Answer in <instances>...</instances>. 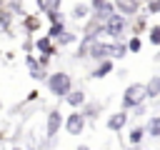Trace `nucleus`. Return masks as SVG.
<instances>
[{
    "mask_svg": "<svg viewBox=\"0 0 160 150\" xmlns=\"http://www.w3.org/2000/svg\"><path fill=\"white\" fill-rule=\"evenodd\" d=\"M148 40H150V45H160V25H150L148 28Z\"/></svg>",
    "mask_w": 160,
    "mask_h": 150,
    "instance_id": "nucleus-26",
    "label": "nucleus"
},
{
    "mask_svg": "<svg viewBox=\"0 0 160 150\" xmlns=\"http://www.w3.org/2000/svg\"><path fill=\"white\" fill-rule=\"evenodd\" d=\"M112 8H115V12H120V15H125V18H132V15H138L140 12V2L138 0H112Z\"/></svg>",
    "mask_w": 160,
    "mask_h": 150,
    "instance_id": "nucleus-10",
    "label": "nucleus"
},
{
    "mask_svg": "<svg viewBox=\"0 0 160 150\" xmlns=\"http://www.w3.org/2000/svg\"><path fill=\"white\" fill-rule=\"evenodd\" d=\"M12 20H15V18L2 8V0H0V30L10 35V32H12Z\"/></svg>",
    "mask_w": 160,
    "mask_h": 150,
    "instance_id": "nucleus-20",
    "label": "nucleus"
},
{
    "mask_svg": "<svg viewBox=\"0 0 160 150\" xmlns=\"http://www.w3.org/2000/svg\"><path fill=\"white\" fill-rule=\"evenodd\" d=\"M25 65H28V75H30L32 80H45V78H48V68H40L32 52L25 55Z\"/></svg>",
    "mask_w": 160,
    "mask_h": 150,
    "instance_id": "nucleus-12",
    "label": "nucleus"
},
{
    "mask_svg": "<svg viewBox=\"0 0 160 150\" xmlns=\"http://www.w3.org/2000/svg\"><path fill=\"white\" fill-rule=\"evenodd\" d=\"M0 60H2V50H0Z\"/></svg>",
    "mask_w": 160,
    "mask_h": 150,
    "instance_id": "nucleus-37",
    "label": "nucleus"
},
{
    "mask_svg": "<svg viewBox=\"0 0 160 150\" xmlns=\"http://www.w3.org/2000/svg\"><path fill=\"white\" fill-rule=\"evenodd\" d=\"M62 112H60V108H52L48 115H45V138L48 140H55L58 135H60V128H62Z\"/></svg>",
    "mask_w": 160,
    "mask_h": 150,
    "instance_id": "nucleus-5",
    "label": "nucleus"
},
{
    "mask_svg": "<svg viewBox=\"0 0 160 150\" xmlns=\"http://www.w3.org/2000/svg\"><path fill=\"white\" fill-rule=\"evenodd\" d=\"M145 98L148 100H158L160 98V75H152L145 82Z\"/></svg>",
    "mask_w": 160,
    "mask_h": 150,
    "instance_id": "nucleus-15",
    "label": "nucleus"
},
{
    "mask_svg": "<svg viewBox=\"0 0 160 150\" xmlns=\"http://www.w3.org/2000/svg\"><path fill=\"white\" fill-rule=\"evenodd\" d=\"M142 138H145V128H142V122H135V125L130 128V132H128L130 145H140V142H142Z\"/></svg>",
    "mask_w": 160,
    "mask_h": 150,
    "instance_id": "nucleus-19",
    "label": "nucleus"
},
{
    "mask_svg": "<svg viewBox=\"0 0 160 150\" xmlns=\"http://www.w3.org/2000/svg\"><path fill=\"white\" fill-rule=\"evenodd\" d=\"M148 2V15H158L160 12V0H145Z\"/></svg>",
    "mask_w": 160,
    "mask_h": 150,
    "instance_id": "nucleus-29",
    "label": "nucleus"
},
{
    "mask_svg": "<svg viewBox=\"0 0 160 150\" xmlns=\"http://www.w3.org/2000/svg\"><path fill=\"white\" fill-rule=\"evenodd\" d=\"M40 25H42V18H40V15L25 12V15L20 18V30H22L25 35H35V32L40 30Z\"/></svg>",
    "mask_w": 160,
    "mask_h": 150,
    "instance_id": "nucleus-11",
    "label": "nucleus"
},
{
    "mask_svg": "<svg viewBox=\"0 0 160 150\" xmlns=\"http://www.w3.org/2000/svg\"><path fill=\"white\" fill-rule=\"evenodd\" d=\"M140 102H148V98H145V82L128 85L125 92H122V98H120V110H130V108H135Z\"/></svg>",
    "mask_w": 160,
    "mask_h": 150,
    "instance_id": "nucleus-3",
    "label": "nucleus"
},
{
    "mask_svg": "<svg viewBox=\"0 0 160 150\" xmlns=\"http://www.w3.org/2000/svg\"><path fill=\"white\" fill-rule=\"evenodd\" d=\"M70 18H72V20H78V22L88 20V18H90V5H88V2H75V5H72V10H70Z\"/></svg>",
    "mask_w": 160,
    "mask_h": 150,
    "instance_id": "nucleus-16",
    "label": "nucleus"
},
{
    "mask_svg": "<svg viewBox=\"0 0 160 150\" xmlns=\"http://www.w3.org/2000/svg\"><path fill=\"white\" fill-rule=\"evenodd\" d=\"M112 48H115V40H95L92 45H90V52H88V58L90 60H112Z\"/></svg>",
    "mask_w": 160,
    "mask_h": 150,
    "instance_id": "nucleus-6",
    "label": "nucleus"
},
{
    "mask_svg": "<svg viewBox=\"0 0 160 150\" xmlns=\"http://www.w3.org/2000/svg\"><path fill=\"white\" fill-rule=\"evenodd\" d=\"M0 110H2V98H0Z\"/></svg>",
    "mask_w": 160,
    "mask_h": 150,
    "instance_id": "nucleus-36",
    "label": "nucleus"
},
{
    "mask_svg": "<svg viewBox=\"0 0 160 150\" xmlns=\"http://www.w3.org/2000/svg\"><path fill=\"white\" fill-rule=\"evenodd\" d=\"M122 58H128V48H125V42H122V40H115V48H112V60H122Z\"/></svg>",
    "mask_w": 160,
    "mask_h": 150,
    "instance_id": "nucleus-25",
    "label": "nucleus"
},
{
    "mask_svg": "<svg viewBox=\"0 0 160 150\" xmlns=\"http://www.w3.org/2000/svg\"><path fill=\"white\" fill-rule=\"evenodd\" d=\"M88 5H90V18H95L98 22H105V20L115 12L112 0H90Z\"/></svg>",
    "mask_w": 160,
    "mask_h": 150,
    "instance_id": "nucleus-7",
    "label": "nucleus"
},
{
    "mask_svg": "<svg viewBox=\"0 0 160 150\" xmlns=\"http://www.w3.org/2000/svg\"><path fill=\"white\" fill-rule=\"evenodd\" d=\"M12 150H25V148H20V145H15V148H12Z\"/></svg>",
    "mask_w": 160,
    "mask_h": 150,
    "instance_id": "nucleus-35",
    "label": "nucleus"
},
{
    "mask_svg": "<svg viewBox=\"0 0 160 150\" xmlns=\"http://www.w3.org/2000/svg\"><path fill=\"white\" fill-rule=\"evenodd\" d=\"M148 30V15H132V35H142Z\"/></svg>",
    "mask_w": 160,
    "mask_h": 150,
    "instance_id": "nucleus-22",
    "label": "nucleus"
},
{
    "mask_svg": "<svg viewBox=\"0 0 160 150\" xmlns=\"http://www.w3.org/2000/svg\"><path fill=\"white\" fill-rule=\"evenodd\" d=\"M125 48H128V55H138L142 50V38L140 35H130L128 42H125Z\"/></svg>",
    "mask_w": 160,
    "mask_h": 150,
    "instance_id": "nucleus-23",
    "label": "nucleus"
},
{
    "mask_svg": "<svg viewBox=\"0 0 160 150\" xmlns=\"http://www.w3.org/2000/svg\"><path fill=\"white\" fill-rule=\"evenodd\" d=\"M112 70H115V60H98L95 68H92V72H90V78H92V80H102V78H108Z\"/></svg>",
    "mask_w": 160,
    "mask_h": 150,
    "instance_id": "nucleus-14",
    "label": "nucleus"
},
{
    "mask_svg": "<svg viewBox=\"0 0 160 150\" xmlns=\"http://www.w3.org/2000/svg\"><path fill=\"white\" fill-rule=\"evenodd\" d=\"M128 110H115V112H110L108 118H105V128L110 130V132H120L125 125H128Z\"/></svg>",
    "mask_w": 160,
    "mask_h": 150,
    "instance_id": "nucleus-8",
    "label": "nucleus"
},
{
    "mask_svg": "<svg viewBox=\"0 0 160 150\" xmlns=\"http://www.w3.org/2000/svg\"><path fill=\"white\" fill-rule=\"evenodd\" d=\"M60 5H62V0H42V12H55V10H60Z\"/></svg>",
    "mask_w": 160,
    "mask_h": 150,
    "instance_id": "nucleus-28",
    "label": "nucleus"
},
{
    "mask_svg": "<svg viewBox=\"0 0 160 150\" xmlns=\"http://www.w3.org/2000/svg\"><path fill=\"white\" fill-rule=\"evenodd\" d=\"M148 112V102H140V105H135V108H130V112H128V118H135V120H140L142 115Z\"/></svg>",
    "mask_w": 160,
    "mask_h": 150,
    "instance_id": "nucleus-27",
    "label": "nucleus"
},
{
    "mask_svg": "<svg viewBox=\"0 0 160 150\" xmlns=\"http://www.w3.org/2000/svg\"><path fill=\"white\" fill-rule=\"evenodd\" d=\"M102 32H105L110 40H122L125 32H128V18L120 15V12H112V15L102 22Z\"/></svg>",
    "mask_w": 160,
    "mask_h": 150,
    "instance_id": "nucleus-2",
    "label": "nucleus"
},
{
    "mask_svg": "<svg viewBox=\"0 0 160 150\" xmlns=\"http://www.w3.org/2000/svg\"><path fill=\"white\" fill-rule=\"evenodd\" d=\"M2 8H5L12 18H22V15H25V5H22V0H8Z\"/></svg>",
    "mask_w": 160,
    "mask_h": 150,
    "instance_id": "nucleus-21",
    "label": "nucleus"
},
{
    "mask_svg": "<svg viewBox=\"0 0 160 150\" xmlns=\"http://www.w3.org/2000/svg\"><path fill=\"white\" fill-rule=\"evenodd\" d=\"M38 95H40V92H38V90H30V92H28V100H35V98H38Z\"/></svg>",
    "mask_w": 160,
    "mask_h": 150,
    "instance_id": "nucleus-32",
    "label": "nucleus"
},
{
    "mask_svg": "<svg viewBox=\"0 0 160 150\" xmlns=\"http://www.w3.org/2000/svg\"><path fill=\"white\" fill-rule=\"evenodd\" d=\"M142 128H145V135H148V138L158 140V138H160V115H150L148 125H142Z\"/></svg>",
    "mask_w": 160,
    "mask_h": 150,
    "instance_id": "nucleus-17",
    "label": "nucleus"
},
{
    "mask_svg": "<svg viewBox=\"0 0 160 150\" xmlns=\"http://www.w3.org/2000/svg\"><path fill=\"white\" fill-rule=\"evenodd\" d=\"M45 15H48V20H50V22H58V20H62V12H60V10H55V12H45Z\"/></svg>",
    "mask_w": 160,
    "mask_h": 150,
    "instance_id": "nucleus-31",
    "label": "nucleus"
},
{
    "mask_svg": "<svg viewBox=\"0 0 160 150\" xmlns=\"http://www.w3.org/2000/svg\"><path fill=\"white\" fill-rule=\"evenodd\" d=\"M62 100H65V102H68L72 110H80V108L88 102V92H85V90H80V88H72V90H70V92H68Z\"/></svg>",
    "mask_w": 160,
    "mask_h": 150,
    "instance_id": "nucleus-13",
    "label": "nucleus"
},
{
    "mask_svg": "<svg viewBox=\"0 0 160 150\" xmlns=\"http://www.w3.org/2000/svg\"><path fill=\"white\" fill-rule=\"evenodd\" d=\"M62 30H68V28H65V20H58V22H50V28H48V32H45V35H48L50 40H55Z\"/></svg>",
    "mask_w": 160,
    "mask_h": 150,
    "instance_id": "nucleus-24",
    "label": "nucleus"
},
{
    "mask_svg": "<svg viewBox=\"0 0 160 150\" xmlns=\"http://www.w3.org/2000/svg\"><path fill=\"white\" fill-rule=\"evenodd\" d=\"M78 42V32H72V30H62L58 38H55V45L58 48H65V45H75Z\"/></svg>",
    "mask_w": 160,
    "mask_h": 150,
    "instance_id": "nucleus-18",
    "label": "nucleus"
},
{
    "mask_svg": "<svg viewBox=\"0 0 160 150\" xmlns=\"http://www.w3.org/2000/svg\"><path fill=\"white\" fill-rule=\"evenodd\" d=\"M85 125H88V120L82 118V112H80V110H72V112H68V115L62 118V128H65V132H68V135H72V138L82 135Z\"/></svg>",
    "mask_w": 160,
    "mask_h": 150,
    "instance_id": "nucleus-4",
    "label": "nucleus"
},
{
    "mask_svg": "<svg viewBox=\"0 0 160 150\" xmlns=\"http://www.w3.org/2000/svg\"><path fill=\"white\" fill-rule=\"evenodd\" d=\"M45 82H48V90H50V95H55L58 100H62V98H65V95L72 90V75H70V72H65V70L48 72Z\"/></svg>",
    "mask_w": 160,
    "mask_h": 150,
    "instance_id": "nucleus-1",
    "label": "nucleus"
},
{
    "mask_svg": "<svg viewBox=\"0 0 160 150\" xmlns=\"http://www.w3.org/2000/svg\"><path fill=\"white\" fill-rule=\"evenodd\" d=\"M32 48L38 50V55H55L58 52V45H55V40H50L48 35H38V38H32Z\"/></svg>",
    "mask_w": 160,
    "mask_h": 150,
    "instance_id": "nucleus-9",
    "label": "nucleus"
},
{
    "mask_svg": "<svg viewBox=\"0 0 160 150\" xmlns=\"http://www.w3.org/2000/svg\"><path fill=\"white\" fill-rule=\"evenodd\" d=\"M78 150H90V145H85V142H82V145H78Z\"/></svg>",
    "mask_w": 160,
    "mask_h": 150,
    "instance_id": "nucleus-34",
    "label": "nucleus"
},
{
    "mask_svg": "<svg viewBox=\"0 0 160 150\" xmlns=\"http://www.w3.org/2000/svg\"><path fill=\"white\" fill-rule=\"evenodd\" d=\"M22 52H25V55L32 52V35H28V38L22 40Z\"/></svg>",
    "mask_w": 160,
    "mask_h": 150,
    "instance_id": "nucleus-30",
    "label": "nucleus"
},
{
    "mask_svg": "<svg viewBox=\"0 0 160 150\" xmlns=\"http://www.w3.org/2000/svg\"><path fill=\"white\" fill-rule=\"evenodd\" d=\"M35 5H38V10L42 12V0H35Z\"/></svg>",
    "mask_w": 160,
    "mask_h": 150,
    "instance_id": "nucleus-33",
    "label": "nucleus"
}]
</instances>
